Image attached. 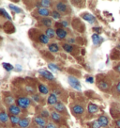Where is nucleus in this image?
Listing matches in <instances>:
<instances>
[{"instance_id":"nucleus-1","label":"nucleus","mask_w":120,"mask_h":128,"mask_svg":"<svg viewBox=\"0 0 120 128\" xmlns=\"http://www.w3.org/2000/svg\"><path fill=\"white\" fill-rule=\"evenodd\" d=\"M16 103L20 108H27L31 104V100L27 97H19L16 100Z\"/></svg>"},{"instance_id":"nucleus-2","label":"nucleus","mask_w":120,"mask_h":128,"mask_svg":"<svg viewBox=\"0 0 120 128\" xmlns=\"http://www.w3.org/2000/svg\"><path fill=\"white\" fill-rule=\"evenodd\" d=\"M68 84L70 85L73 88H75L77 90H81V84H80V82H79V80L77 79L76 77H74V76H69L68 77Z\"/></svg>"},{"instance_id":"nucleus-3","label":"nucleus","mask_w":120,"mask_h":128,"mask_svg":"<svg viewBox=\"0 0 120 128\" xmlns=\"http://www.w3.org/2000/svg\"><path fill=\"white\" fill-rule=\"evenodd\" d=\"M34 122L36 124V125L38 126L39 128H45L46 127V120H44L43 118L41 116H37L34 118Z\"/></svg>"},{"instance_id":"nucleus-4","label":"nucleus","mask_w":120,"mask_h":128,"mask_svg":"<svg viewBox=\"0 0 120 128\" xmlns=\"http://www.w3.org/2000/svg\"><path fill=\"white\" fill-rule=\"evenodd\" d=\"M8 112L13 115V116H18L21 113V108L17 106V104H12V106H9L8 108Z\"/></svg>"},{"instance_id":"nucleus-5","label":"nucleus","mask_w":120,"mask_h":128,"mask_svg":"<svg viewBox=\"0 0 120 128\" xmlns=\"http://www.w3.org/2000/svg\"><path fill=\"white\" fill-rule=\"evenodd\" d=\"M81 17H82L84 20L86 21V22L90 23V24H93V23L96 22V17L94 15H92V14H90V13H88V12L83 13V14L81 15Z\"/></svg>"},{"instance_id":"nucleus-6","label":"nucleus","mask_w":120,"mask_h":128,"mask_svg":"<svg viewBox=\"0 0 120 128\" xmlns=\"http://www.w3.org/2000/svg\"><path fill=\"white\" fill-rule=\"evenodd\" d=\"M56 12H58L60 13H66L67 10H68V6L65 4L64 2H58L56 3Z\"/></svg>"},{"instance_id":"nucleus-7","label":"nucleus","mask_w":120,"mask_h":128,"mask_svg":"<svg viewBox=\"0 0 120 128\" xmlns=\"http://www.w3.org/2000/svg\"><path fill=\"white\" fill-rule=\"evenodd\" d=\"M39 74H40L41 76H43L44 78H46L47 80H54L55 79V76L51 72H49L47 70H40L39 71Z\"/></svg>"},{"instance_id":"nucleus-8","label":"nucleus","mask_w":120,"mask_h":128,"mask_svg":"<svg viewBox=\"0 0 120 128\" xmlns=\"http://www.w3.org/2000/svg\"><path fill=\"white\" fill-rule=\"evenodd\" d=\"M71 110L74 115H82L84 112V108L81 104H75V106H72Z\"/></svg>"},{"instance_id":"nucleus-9","label":"nucleus","mask_w":120,"mask_h":128,"mask_svg":"<svg viewBox=\"0 0 120 128\" xmlns=\"http://www.w3.org/2000/svg\"><path fill=\"white\" fill-rule=\"evenodd\" d=\"M98 122H100L101 127H106V126H108L109 124V119L106 116H104V115H101V116L99 117Z\"/></svg>"},{"instance_id":"nucleus-10","label":"nucleus","mask_w":120,"mask_h":128,"mask_svg":"<svg viewBox=\"0 0 120 128\" xmlns=\"http://www.w3.org/2000/svg\"><path fill=\"white\" fill-rule=\"evenodd\" d=\"M38 13H39V15L42 16L43 18H46V17H48L50 14H52L51 12L46 8H38Z\"/></svg>"},{"instance_id":"nucleus-11","label":"nucleus","mask_w":120,"mask_h":128,"mask_svg":"<svg viewBox=\"0 0 120 128\" xmlns=\"http://www.w3.org/2000/svg\"><path fill=\"white\" fill-rule=\"evenodd\" d=\"M67 35H68V33H67V31H66L65 29H63V28H58V29L56 30V37H57L59 40L65 39V38L67 37Z\"/></svg>"},{"instance_id":"nucleus-12","label":"nucleus","mask_w":120,"mask_h":128,"mask_svg":"<svg viewBox=\"0 0 120 128\" xmlns=\"http://www.w3.org/2000/svg\"><path fill=\"white\" fill-rule=\"evenodd\" d=\"M47 103L50 106H56V103H57V97L55 93H51L48 97V100H47Z\"/></svg>"},{"instance_id":"nucleus-13","label":"nucleus","mask_w":120,"mask_h":128,"mask_svg":"<svg viewBox=\"0 0 120 128\" xmlns=\"http://www.w3.org/2000/svg\"><path fill=\"white\" fill-rule=\"evenodd\" d=\"M30 125V120L28 118H24V119H21L20 122L18 124V126L20 128H27Z\"/></svg>"},{"instance_id":"nucleus-14","label":"nucleus","mask_w":120,"mask_h":128,"mask_svg":"<svg viewBox=\"0 0 120 128\" xmlns=\"http://www.w3.org/2000/svg\"><path fill=\"white\" fill-rule=\"evenodd\" d=\"M53 2L52 1H49V0H42V1H40L37 3V6H39L40 8H48V7L52 6Z\"/></svg>"},{"instance_id":"nucleus-15","label":"nucleus","mask_w":120,"mask_h":128,"mask_svg":"<svg viewBox=\"0 0 120 128\" xmlns=\"http://www.w3.org/2000/svg\"><path fill=\"white\" fill-rule=\"evenodd\" d=\"M87 110L90 114H94V113H96V112L99 111V108H98L97 104H93V103H90L87 106Z\"/></svg>"},{"instance_id":"nucleus-16","label":"nucleus","mask_w":120,"mask_h":128,"mask_svg":"<svg viewBox=\"0 0 120 128\" xmlns=\"http://www.w3.org/2000/svg\"><path fill=\"white\" fill-rule=\"evenodd\" d=\"M55 109L57 112H60V113H64L66 111V108L63 104V103H61V102H57L56 103V104L55 106Z\"/></svg>"},{"instance_id":"nucleus-17","label":"nucleus","mask_w":120,"mask_h":128,"mask_svg":"<svg viewBox=\"0 0 120 128\" xmlns=\"http://www.w3.org/2000/svg\"><path fill=\"white\" fill-rule=\"evenodd\" d=\"M45 35L48 37L49 39L50 38H54L55 36H56V31L52 28H48L45 31Z\"/></svg>"},{"instance_id":"nucleus-18","label":"nucleus","mask_w":120,"mask_h":128,"mask_svg":"<svg viewBox=\"0 0 120 128\" xmlns=\"http://www.w3.org/2000/svg\"><path fill=\"white\" fill-rule=\"evenodd\" d=\"M92 40H93V44H95V45H99V44H100L102 39L100 38V36L98 33H94L92 35Z\"/></svg>"},{"instance_id":"nucleus-19","label":"nucleus","mask_w":120,"mask_h":128,"mask_svg":"<svg viewBox=\"0 0 120 128\" xmlns=\"http://www.w3.org/2000/svg\"><path fill=\"white\" fill-rule=\"evenodd\" d=\"M8 119H9V117L8 116V114H7L6 112H4V111L0 112V122H1L2 124L8 122Z\"/></svg>"},{"instance_id":"nucleus-20","label":"nucleus","mask_w":120,"mask_h":128,"mask_svg":"<svg viewBox=\"0 0 120 128\" xmlns=\"http://www.w3.org/2000/svg\"><path fill=\"white\" fill-rule=\"evenodd\" d=\"M9 120H10L11 124L13 125V126H16L17 124H19L21 119L18 116H13V115H11V116L9 117Z\"/></svg>"},{"instance_id":"nucleus-21","label":"nucleus","mask_w":120,"mask_h":128,"mask_svg":"<svg viewBox=\"0 0 120 128\" xmlns=\"http://www.w3.org/2000/svg\"><path fill=\"white\" fill-rule=\"evenodd\" d=\"M39 90H40V92L42 93V94H48L49 93V88H47V86L42 85V84L39 85Z\"/></svg>"},{"instance_id":"nucleus-22","label":"nucleus","mask_w":120,"mask_h":128,"mask_svg":"<svg viewBox=\"0 0 120 128\" xmlns=\"http://www.w3.org/2000/svg\"><path fill=\"white\" fill-rule=\"evenodd\" d=\"M109 84L106 82V81H100V83H99V88L100 90H107L109 88Z\"/></svg>"},{"instance_id":"nucleus-23","label":"nucleus","mask_w":120,"mask_h":128,"mask_svg":"<svg viewBox=\"0 0 120 128\" xmlns=\"http://www.w3.org/2000/svg\"><path fill=\"white\" fill-rule=\"evenodd\" d=\"M51 118H52L54 120H56V122H59V120H61V115H60L58 112L54 111L51 113Z\"/></svg>"},{"instance_id":"nucleus-24","label":"nucleus","mask_w":120,"mask_h":128,"mask_svg":"<svg viewBox=\"0 0 120 128\" xmlns=\"http://www.w3.org/2000/svg\"><path fill=\"white\" fill-rule=\"evenodd\" d=\"M49 39L48 37L46 36L45 34H41L40 36V38H39V40H40L41 44H47L49 42Z\"/></svg>"},{"instance_id":"nucleus-25","label":"nucleus","mask_w":120,"mask_h":128,"mask_svg":"<svg viewBox=\"0 0 120 128\" xmlns=\"http://www.w3.org/2000/svg\"><path fill=\"white\" fill-rule=\"evenodd\" d=\"M49 50L53 53H56L59 51V47H58V45L56 44H52L49 45Z\"/></svg>"},{"instance_id":"nucleus-26","label":"nucleus","mask_w":120,"mask_h":128,"mask_svg":"<svg viewBox=\"0 0 120 128\" xmlns=\"http://www.w3.org/2000/svg\"><path fill=\"white\" fill-rule=\"evenodd\" d=\"M63 49H64L66 52H72L74 47L69 44H63Z\"/></svg>"},{"instance_id":"nucleus-27","label":"nucleus","mask_w":120,"mask_h":128,"mask_svg":"<svg viewBox=\"0 0 120 128\" xmlns=\"http://www.w3.org/2000/svg\"><path fill=\"white\" fill-rule=\"evenodd\" d=\"M8 8L11 10L12 12H16V13H21V12H23V10H21L19 7H17V6H15V5H12L10 4L9 6H8Z\"/></svg>"},{"instance_id":"nucleus-28","label":"nucleus","mask_w":120,"mask_h":128,"mask_svg":"<svg viewBox=\"0 0 120 128\" xmlns=\"http://www.w3.org/2000/svg\"><path fill=\"white\" fill-rule=\"evenodd\" d=\"M3 65V68L6 70V71H8V72H10L13 70V66H12L10 63H7V62H4V63H2Z\"/></svg>"},{"instance_id":"nucleus-29","label":"nucleus","mask_w":120,"mask_h":128,"mask_svg":"<svg viewBox=\"0 0 120 128\" xmlns=\"http://www.w3.org/2000/svg\"><path fill=\"white\" fill-rule=\"evenodd\" d=\"M41 22H42V24H44V26H51V24H52V20L50 19V18H42V20H41Z\"/></svg>"},{"instance_id":"nucleus-30","label":"nucleus","mask_w":120,"mask_h":128,"mask_svg":"<svg viewBox=\"0 0 120 128\" xmlns=\"http://www.w3.org/2000/svg\"><path fill=\"white\" fill-rule=\"evenodd\" d=\"M0 15H2V16H4L5 18H7L8 20H11V17L8 15V13L5 10H3V8H0Z\"/></svg>"},{"instance_id":"nucleus-31","label":"nucleus","mask_w":120,"mask_h":128,"mask_svg":"<svg viewBox=\"0 0 120 128\" xmlns=\"http://www.w3.org/2000/svg\"><path fill=\"white\" fill-rule=\"evenodd\" d=\"M48 67L50 70H52L53 72H55V71H59L60 68L57 66V65H56V64H53V63H50L48 64Z\"/></svg>"},{"instance_id":"nucleus-32","label":"nucleus","mask_w":120,"mask_h":128,"mask_svg":"<svg viewBox=\"0 0 120 128\" xmlns=\"http://www.w3.org/2000/svg\"><path fill=\"white\" fill-rule=\"evenodd\" d=\"M13 103H14V99H13L12 96H8V98H6V104H7L12 106V104H14Z\"/></svg>"},{"instance_id":"nucleus-33","label":"nucleus","mask_w":120,"mask_h":128,"mask_svg":"<svg viewBox=\"0 0 120 128\" xmlns=\"http://www.w3.org/2000/svg\"><path fill=\"white\" fill-rule=\"evenodd\" d=\"M52 16L54 19H60V17H61V15H60V13L58 12H56V10H55V12H52Z\"/></svg>"},{"instance_id":"nucleus-34","label":"nucleus","mask_w":120,"mask_h":128,"mask_svg":"<svg viewBox=\"0 0 120 128\" xmlns=\"http://www.w3.org/2000/svg\"><path fill=\"white\" fill-rule=\"evenodd\" d=\"M91 126H92V128H100L101 126H100V122H98V120H94L92 124H91Z\"/></svg>"},{"instance_id":"nucleus-35","label":"nucleus","mask_w":120,"mask_h":128,"mask_svg":"<svg viewBox=\"0 0 120 128\" xmlns=\"http://www.w3.org/2000/svg\"><path fill=\"white\" fill-rule=\"evenodd\" d=\"M41 117L42 118H48L49 117V112L48 110H46V109H44V110H42V112H41Z\"/></svg>"},{"instance_id":"nucleus-36","label":"nucleus","mask_w":120,"mask_h":128,"mask_svg":"<svg viewBox=\"0 0 120 128\" xmlns=\"http://www.w3.org/2000/svg\"><path fill=\"white\" fill-rule=\"evenodd\" d=\"M86 82H87V83H90V84H93V83H94V78H93L92 76L86 77Z\"/></svg>"},{"instance_id":"nucleus-37","label":"nucleus","mask_w":120,"mask_h":128,"mask_svg":"<svg viewBox=\"0 0 120 128\" xmlns=\"http://www.w3.org/2000/svg\"><path fill=\"white\" fill-rule=\"evenodd\" d=\"M60 24H61V26H62L63 28H68V21H66V20H63Z\"/></svg>"},{"instance_id":"nucleus-38","label":"nucleus","mask_w":120,"mask_h":128,"mask_svg":"<svg viewBox=\"0 0 120 128\" xmlns=\"http://www.w3.org/2000/svg\"><path fill=\"white\" fill-rule=\"evenodd\" d=\"M46 128H56V125L55 124H52V122H49L46 125Z\"/></svg>"},{"instance_id":"nucleus-39","label":"nucleus","mask_w":120,"mask_h":128,"mask_svg":"<svg viewBox=\"0 0 120 128\" xmlns=\"http://www.w3.org/2000/svg\"><path fill=\"white\" fill-rule=\"evenodd\" d=\"M116 92L120 93V82L117 83V85H116Z\"/></svg>"},{"instance_id":"nucleus-40","label":"nucleus","mask_w":120,"mask_h":128,"mask_svg":"<svg viewBox=\"0 0 120 128\" xmlns=\"http://www.w3.org/2000/svg\"><path fill=\"white\" fill-rule=\"evenodd\" d=\"M26 90H27L28 92H31V93H33V92H34V88H32L31 87H26Z\"/></svg>"},{"instance_id":"nucleus-41","label":"nucleus","mask_w":120,"mask_h":128,"mask_svg":"<svg viewBox=\"0 0 120 128\" xmlns=\"http://www.w3.org/2000/svg\"><path fill=\"white\" fill-rule=\"evenodd\" d=\"M116 126L117 128H120V119H118V120H116Z\"/></svg>"},{"instance_id":"nucleus-42","label":"nucleus","mask_w":120,"mask_h":128,"mask_svg":"<svg viewBox=\"0 0 120 128\" xmlns=\"http://www.w3.org/2000/svg\"><path fill=\"white\" fill-rule=\"evenodd\" d=\"M115 70H116V72H118V74H120V64H118V65L116 66V68H115Z\"/></svg>"},{"instance_id":"nucleus-43","label":"nucleus","mask_w":120,"mask_h":128,"mask_svg":"<svg viewBox=\"0 0 120 128\" xmlns=\"http://www.w3.org/2000/svg\"><path fill=\"white\" fill-rule=\"evenodd\" d=\"M33 98H34V100L36 101V102H39L40 101V97L37 95H33Z\"/></svg>"},{"instance_id":"nucleus-44","label":"nucleus","mask_w":120,"mask_h":128,"mask_svg":"<svg viewBox=\"0 0 120 128\" xmlns=\"http://www.w3.org/2000/svg\"><path fill=\"white\" fill-rule=\"evenodd\" d=\"M16 69L18 70V71H21V70H22V68H21L20 65H17V66H16Z\"/></svg>"},{"instance_id":"nucleus-45","label":"nucleus","mask_w":120,"mask_h":128,"mask_svg":"<svg viewBox=\"0 0 120 128\" xmlns=\"http://www.w3.org/2000/svg\"><path fill=\"white\" fill-rule=\"evenodd\" d=\"M94 30H95V31L100 32V28H94Z\"/></svg>"}]
</instances>
